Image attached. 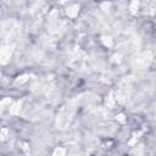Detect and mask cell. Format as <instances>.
<instances>
[{
  "label": "cell",
  "mask_w": 156,
  "mask_h": 156,
  "mask_svg": "<svg viewBox=\"0 0 156 156\" xmlns=\"http://www.w3.org/2000/svg\"><path fill=\"white\" fill-rule=\"evenodd\" d=\"M73 112H74V107L71 104H67L66 106H63L60 113L57 115V126H60V128H65L69 123L73 116Z\"/></svg>",
  "instance_id": "1"
}]
</instances>
